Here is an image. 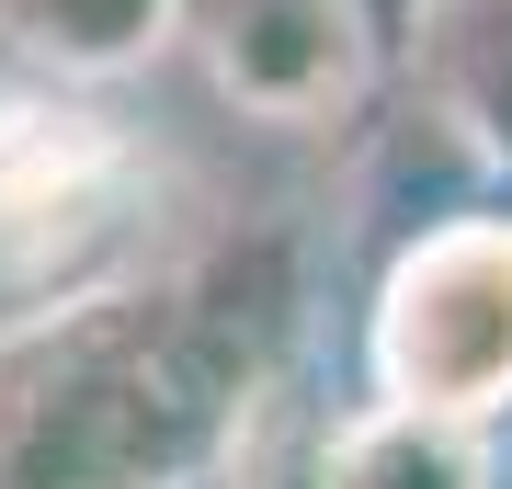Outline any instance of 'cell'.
Wrapping results in <instances>:
<instances>
[{
  "instance_id": "obj_6",
  "label": "cell",
  "mask_w": 512,
  "mask_h": 489,
  "mask_svg": "<svg viewBox=\"0 0 512 489\" xmlns=\"http://www.w3.org/2000/svg\"><path fill=\"white\" fill-rule=\"evenodd\" d=\"M319 489H501V455L478 421L399 410V399H353L319 433Z\"/></svg>"
},
{
  "instance_id": "obj_5",
  "label": "cell",
  "mask_w": 512,
  "mask_h": 489,
  "mask_svg": "<svg viewBox=\"0 0 512 489\" xmlns=\"http://www.w3.org/2000/svg\"><path fill=\"white\" fill-rule=\"evenodd\" d=\"M387 80L478 160L490 194H512V0H421Z\"/></svg>"
},
{
  "instance_id": "obj_10",
  "label": "cell",
  "mask_w": 512,
  "mask_h": 489,
  "mask_svg": "<svg viewBox=\"0 0 512 489\" xmlns=\"http://www.w3.org/2000/svg\"><path fill=\"white\" fill-rule=\"evenodd\" d=\"M194 489H228V478H194Z\"/></svg>"
},
{
  "instance_id": "obj_2",
  "label": "cell",
  "mask_w": 512,
  "mask_h": 489,
  "mask_svg": "<svg viewBox=\"0 0 512 489\" xmlns=\"http://www.w3.org/2000/svg\"><path fill=\"white\" fill-rule=\"evenodd\" d=\"M160 160L126 137V114L57 91H0V330L46 319L69 296L148 262Z\"/></svg>"
},
{
  "instance_id": "obj_9",
  "label": "cell",
  "mask_w": 512,
  "mask_h": 489,
  "mask_svg": "<svg viewBox=\"0 0 512 489\" xmlns=\"http://www.w3.org/2000/svg\"><path fill=\"white\" fill-rule=\"evenodd\" d=\"M353 23H365V46H376V69L399 57V35L421 23V0H353Z\"/></svg>"
},
{
  "instance_id": "obj_8",
  "label": "cell",
  "mask_w": 512,
  "mask_h": 489,
  "mask_svg": "<svg viewBox=\"0 0 512 489\" xmlns=\"http://www.w3.org/2000/svg\"><path fill=\"white\" fill-rule=\"evenodd\" d=\"M228 489H319V433H285V421H262V433L239 444Z\"/></svg>"
},
{
  "instance_id": "obj_3",
  "label": "cell",
  "mask_w": 512,
  "mask_h": 489,
  "mask_svg": "<svg viewBox=\"0 0 512 489\" xmlns=\"http://www.w3.org/2000/svg\"><path fill=\"white\" fill-rule=\"evenodd\" d=\"M365 399L512 421V205H456L376 262L365 296Z\"/></svg>"
},
{
  "instance_id": "obj_7",
  "label": "cell",
  "mask_w": 512,
  "mask_h": 489,
  "mask_svg": "<svg viewBox=\"0 0 512 489\" xmlns=\"http://www.w3.org/2000/svg\"><path fill=\"white\" fill-rule=\"evenodd\" d=\"M171 12L183 0H0V35L46 80H114L171 46Z\"/></svg>"
},
{
  "instance_id": "obj_4",
  "label": "cell",
  "mask_w": 512,
  "mask_h": 489,
  "mask_svg": "<svg viewBox=\"0 0 512 489\" xmlns=\"http://www.w3.org/2000/svg\"><path fill=\"white\" fill-rule=\"evenodd\" d=\"M171 35L205 57V80L262 126H330L365 103L376 46L353 23V0H183Z\"/></svg>"
},
{
  "instance_id": "obj_1",
  "label": "cell",
  "mask_w": 512,
  "mask_h": 489,
  "mask_svg": "<svg viewBox=\"0 0 512 489\" xmlns=\"http://www.w3.org/2000/svg\"><path fill=\"white\" fill-rule=\"evenodd\" d=\"M308 342V239L217 228L0 330V489H194L274 421Z\"/></svg>"
}]
</instances>
